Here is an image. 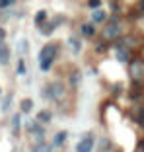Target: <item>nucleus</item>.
I'll list each match as a JSON object with an SVG mask.
<instances>
[{
  "label": "nucleus",
  "instance_id": "obj_8",
  "mask_svg": "<svg viewBox=\"0 0 144 152\" xmlns=\"http://www.w3.org/2000/svg\"><path fill=\"white\" fill-rule=\"evenodd\" d=\"M20 127H22V117L16 113V115L12 117V133L14 134H20Z\"/></svg>",
  "mask_w": 144,
  "mask_h": 152
},
{
  "label": "nucleus",
  "instance_id": "obj_12",
  "mask_svg": "<svg viewBox=\"0 0 144 152\" xmlns=\"http://www.w3.org/2000/svg\"><path fill=\"white\" fill-rule=\"evenodd\" d=\"M66 137H68V134H66V131H60V133H57V134H55V146H63V144H64V140H66Z\"/></svg>",
  "mask_w": 144,
  "mask_h": 152
},
{
  "label": "nucleus",
  "instance_id": "obj_14",
  "mask_svg": "<svg viewBox=\"0 0 144 152\" xmlns=\"http://www.w3.org/2000/svg\"><path fill=\"white\" fill-rule=\"evenodd\" d=\"M82 33H84V35H88V37H92L95 33V29H94V26H92V23H84V26H82Z\"/></svg>",
  "mask_w": 144,
  "mask_h": 152
},
{
  "label": "nucleus",
  "instance_id": "obj_9",
  "mask_svg": "<svg viewBox=\"0 0 144 152\" xmlns=\"http://www.w3.org/2000/svg\"><path fill=\"white\" fill-rule=\"evenodd\" d=\"M31 152H53V146L47 142H37L35 146L31 148Z\"/></svg>",
  "mask_w": 144,
  "mask_h": 152
},
{
  "label": "nucleus",
  "instance_id": "obj_7",
  "mask_svg": "<svg viewBox=\"0 0 144 152\" xmlns=\"http://www.w3.org/2000/svg\"><path fill=\"white\" fill-rule=\"evenodd\" d=\"M105 18H107V14L103 12V10H94L92 12V23H101V22H105Z\"/></svg>",
  "mask_w": 144,
  "mask_h": 152
},
{
  "label": "nucleus",
  "instance_id": "obj_11",
  "mask_svg": "<svg viewBox=\"0 0 144 152\" xmlns=\"http://www.w3.org/2000/svg\"><path fill=\"white\" fill-rule=\"evenodd\" d=\"M20 109H22L23 113H29V111L33 109V99H29V98L22 99V103H20Z\"/></svg>",
  "mask_w": 144,
  "mask_h": 152
},
{
  "label": "nucleus",
  "instance_id": "obj_10",
  "mask_svg": "<svg viewBox=\"0 0 144 152\" xmlns=\"http://www.w3.org/2000/svg\"><path fill=\"white\" fill-rule=\"evenodd\" d=\"M51 119H53V113L47 111V109H43V111L37 113V121H39V123H49Z\"/></svg>",
  "mask_w": 144,
  "mask_h": 152
},
{
  "label": "nucleus",
  "instance_id": "obj_22",
  "mask_svg": "<svg viewBox=\"0 0 144 152\" xmlns=\"http://www.w3.org/2000/svg\"><path fill=\"white\" fill-rule=\"evenodd\" d=\"M6 37V31H4V27H0V41Z\"/></svg>",
  "mask_w": 144,
  "mask_h": 152
},
{
  "label": "nucleus",
  "instance_id": "obj_2",
  "mask_svg": "<svg viewBox=\"0 0 144 152\" xmlns=\"http://www.w3.org/2000/svg\"><path fill=\"white\" fill-rule=\"evenodd\" d=\"M121 31H123L121 23H119L117 20H111V22L103 27V37H105V39H115V37L121 35Z\"/></svg>",
  "mask_w": 144,
  "mask_h": 152
},
{
  "label": "nucleus",
  "instance_id": "obj_23",
  "mask_svg": "<svg viewBox=\"0 0 144 152\" xmlns=\"http://www.w3.org/2000/svg\"><path fill=\"white\" fill-rule=\"evenodd\" d=\"M140 10H142V12H144V0H142V2H140Z\"/></svg>",
  "mask_w": 144,
  "mask_h": 152
},
{
  "label": "nucleus",
  "instance_id": "obj_15",
  "mask_svg": "<svg viewBox=\"0 0 144 152\" xmlns=\"http://www.w3.org/2000/svg\"><path fill=\"white\" fill-rule=\"evenodd\" d=\"M47 20V12L45 10H41V12H37V16H35V23L37 26H43V22Z\"/></svg>",
  "mask_w": 144,
  "mask_h": 152
},
{
  "label": "nucleus",
  "instance_id": "obj_5",
  "mask_svg": "<svg viewBox=\"0 0 144 152\" xmlns=\"http://www.w3.org/2000/svg\"><path fill=\"white\" fill-rule=\"evenodd\" d=\"M55 55H57V45H53V43L45 45L43 51H41V55H39V61H45V58H51V61H53Z\"/></svg>",
  "mask_w": 144,
  "mask_h": 152
},
{
  "label": "nucleus",
  "instance_id": "obj_20",
  "mask_svg": "<svg viewBox=\"0 0 144 152\" xmlns=\"http://www.w3.org/2000/svg\"><path fill=\"white\" fill-rule=\"evenodd\" d=\"M99 4H101V0H90L92 10H97V8H99Z\"/></svg>",
  "mask_w": 144,
  "mask_h": 152
},
{
  "label": "nucleus",
  "instance_id": "obj_13",
  "mask_svg": "<svg viewBox=\"0 0 144 152\" xmlns=\"http://www.w3.org/2000/svg\"><path fill=\"white\" fill-rule=\"evenodd\" d=\"M10 105H12V94H8V96H6V98H4V102H2V103H0V109H2V111H8V109H10Z\"/></svg>",
  "mask_w": 144,
  "mask_h": 152
},
{
  "label": "nucleus",
  "instance_id": "obj_24",
  "mask_svg": "<svg viewBox=\"0 0 144 152\" xmlns=\"http://www.w3.org/2000/svg\"><path fill=\"white\" fill-rule=\"evenodd\" d=\"M12 2H14V0H12Z\"/></svg>",
  "mask_w": 144,
  "mask_h": 152
},
{
  "label": "nucleus",
  "instance_id": "obj_21",
  "mask_svg": "<svg viewBox=\"0 0 144 152\" xmlns=\"http://www.w3.org/2000/svg\"><path fill=\"white\" fill-rule=\"evenodd\" d=\"M12 4V0H0V8H8Z\"/></svg>",
  "mask_w": 144,
  "mask_h": 152
},
{
  "label": "nucleus",
  "instance_id": "obj_1",
  "mask_svg": "<svg viewBox=\"0 0 144 152\" xmlns=\"http://www.w3.org/2000/svg\"><path fill=\"white\" fill-rule=\"evenodd\" d=\"M43 94L49 99H53V102H63L64 96H66V90H64L63 82H51V84L43 90Z\"/></svg>",
  "mask_w": 144,
  "mask_h": 152
},
{
  "label": "nucleus",
  "instance_id": "obj_6",
  "mask_svg": "<svg viewBox=\"0 0 144 152\" xmlns=\"http://www.w3.org/2000/svg\"><path fill=\"white\" fill-rule=\"evenodd\" d=\"M10 63V49L4 41H0V64H8Z\"/></svg>",
  "mask_w": 144,
  "mask_h": 152
},
{
  "label": "nucleus",
  "instance_id": "obj_16",
  "mask_svg": "<svg viewBox=\"0 0 144 152\" xmlns=\"http://www.w3.org/2000/svg\"><path fill=\"white\" fill-rule=\"evenodd\" d=\"M16 74H18V76H23V74H25V63H23L22 58H20L18 64H16Z\"/></svg>",
  "mask_w": 144,
  "mask_h": 152
},
{
  "label": "nucleus",
  "instance_id": "obj_4",
  "mask_svg": "<svg viewBox=\"0 0 144 152\" xmlns=\"http://www.w3.org/2000/svg\"><path fill=\"white\" fill-rule=\"evenodd\" d=\"M131 76L135 80H142L144 78V63L142 61H135L131 64Z\"/></svg>",
  "mask_w": 144,
  "mask_h": 152
},
{
  "label": "nucleus",
  "instance_id": "obj_19",
  "mask_svg": "<svg viewBox=\"0 0 144 152\" xmlns=\"http://www.w3.org/2000/svg\"><path fill=\"white\" fill-rule=\"evenodd\" d=\"M127 57H129V53H127L125 49H119L117 51V58H119V61H127Z\"/></svg>",
  "mask_w": 144,
  "mask_h": 152
},
{
  "label": "nucleus",
  "instance_id": "obj_3",
  "mask_svg": "<svg viewBox=\"0 0 144 152\" xmlns=\"http://www.w3.org/2000/svg\"><path fill=\"white\" fill-rule=\"evenodd\" d=\"M94 139L92 137H84L82 140H78V144H76V152H92L94 150Z\"/></svg>",
  "mask_w": 144,
  "mask_h": 152
},
{
  "label": "nucleus",
  "instance_id": "obj_17",
  "mask_svg": "<svg viewBox=\"0 0 144 152\" xmlns=\"http://www.w3.org/2000/svg\"><path fill=\"white\" fill-rule=\"evenodd\" d=\"M39 64H41V70L47 72L51 68V64H53V61H51V58H45V61H39Z\"/></svg>",
  "mask_w": 144,
  "mask_h": 152
},
{
  "label": "nucleus",
  "instance_id": "obj_18",
  "mask_svg": "<svg viewBox=\"0 0 144 152\" xmlns=\"http://www.w3.org/2000/svg\"><path fill=\"white\" fill-rule=\"evenodd\" d=\"M70 45H72V47H74V51H76V53H80L82 45L78 43V39H76V37H70Z\"/></svg>",
  "mask_w": 144,
  "mask_h": 152
}]
</instances>
